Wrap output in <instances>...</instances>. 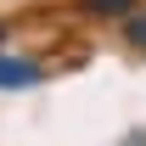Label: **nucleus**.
Masks as SVG:
<instances>
[{"label":"nucleus","instance_id":"obj_1","mask_svg":"<svg viewBox=\"0 0 146 146\" xmlns=\"http://www.w3.org/2000/svg\"><path fill=\"white\" fill-rule=\"evenodd\" d=\"M45 84V62L28 51H0V90H34Z\"/></svg>","mask_w":146,"mask_h":146},{"label":"nucleus","instance_id":"obj_2","mask_svg":"<svg viewBox=\"0 0 146 146\" xmlns=\"http://www.w3.org/2000/svg\"><path fill=\"white\" fill-rule=\"evenodd\" d=\"M84 17H96V23H124V17H135L141 11V0H73Z\"/></svg>","mask_w":146,"mask_h":146},{"label":"nucleus","instance_id":"obj_3","mask_svg":"<svg viewBox=\"0 0 146 146\" xmlns=\"http://www.w3.org/2000/svg\"><path fill=\"white\" fill-rule=\"evenodd\" d=\"M124 39H129V51L146 56V6L135 11V17H124Z\"/></svg>","mask_w":146,"mask_h":146},{"label":"nucleus","instance_id":"obj_4","mask_svg":"<svg viewBox=\"0 0 146 146\" xmlns=\"http://www.w3.org/2000/svg\"><path fill=\"white\" fill-rule=\"evenodd\" d=\"M118 146H146V129H129V135H124Z\"/></svg>","mask_w":146,"mask_h":146},{"label":"nucleus","instance_id":"obj_5","mask_svg":"<svg viewBox=\"0 0 146 146\" xmlns=\"http://www.w3.org/2000/svg\"><path fill=\"white\" fill-rule=\"evenodd\" d=\"M0 51H6V23H0Z\"/></svg>","mask_w":146,"mask_h":146}]
</instances>
